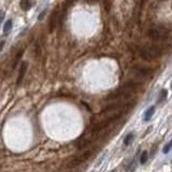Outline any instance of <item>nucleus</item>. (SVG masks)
I'll return each instance as SVG.
<instances>
[{
    "label": "nucleus",
    "instance_id": "1",
    "mask_svg": "<svg viewBox=\"0 0 172 172\" xmlns=\"http://www.w3.org/2000/svg\"><path fill=\"white\" fill-rule=\"evenodd\" d=\"M162 55V51L157 46H144L140 49V56L145 60H153Z\"/></svg>",
    "mask_w": 172,
    "mask_h": 172
},
{
    "label": "nucleus",
    "instance_id": "2",
    "mask_svg": "<svg viewBox=\"0 0 172 172\" xmlns=\"http://www.w3.org/2000/svg\"><path fill=\"white\" fill-rule=\"evenodd\" d=\"M148 38L152 40H166L168 38V32L166 29H164L162 27H154V28H150L148 31Z\"/></svg>",
    "mask_w": 172,
    "mask_h": 172
},
{
    "label": "nucleus",
    "instance_id": "3",
    "mask_svg": "<svg viewBox=\"0 0 172 172\" xmlns=\"http://www.w3.org/2000/svg\"><path fill=\"white\" fill-rule=\"evenodd\" d=\"M91 154H93V152H91V151L84 152V153H83V154H81L80 156H77V157L73 158V159H72V160L70 162V164H69V167L73 168V167H77V166L81 165V164L85 162L86 160H88V158L91 157Z\"/></svg>",
    "mask_w": 172,
    "mask_h": 172
},
{
    "label": "nucleus",
    "instance_id": "4",
    "mask_svg": "<svg viewBox=\"0 0 172 172\" xmlns=\"http://www.w3.org/2000/svg\"><path fill=\"white\" fill-rule=\"evenodd\" d=\"M60 17H59V12L58 11H54L49 17V31H53L54 29L57 27V24L59 22Z\"/></svg>",
    "mask_w": 172,
    "mask_h": 172
},
{
    "label": "nucleus",
    "instance_id": "5",
    "mask_svg": "<svg viewBox=\"0 0 172 172\" xmlns=\"http://www.w3.org/2000/svg\"><path fill=\"white\" fill-rule=\"evenodd\" d=\"M134 71L138 74V75H140V77H150V75L152 74L151 69L148 67H145V66H134Z\"/></svg>",
    "mask_w": 172,
    "mask_h": 172
},
{
    "label": "nucleus",
    "instance_id": "6",
    "mask_svg": "<svg viewBox=\"0 0 172 172\" xmlns=\"http://www.w3.org/2000/svg\"><path fill=\"white\" fill-rule=\"evenodd\" d=\"M27 69H28V63H26V61H23L21 65V67H19V72H18V77H17V81H16V83H17V85H19L23 82V80H24V77L25 74H26V71H27Z\"/></svg>",
    "mask_w": 172,
    "mask_h": 172
},
{
    "label": "nucleus",
    "instance_id": "7",
    "mask_svg": "<svg viewBox=\"0 0 172 172\" xmlns=\"http://www.w3.org/2000/svg\"><path fill=\"white\" fill-rule=\"evenodd\" d=\"M154 113H155V107L148 108V109L146 110L145 114H144V120H145V122H148V120L152 118V116L154 115Z\"/></svg>",
    "mask_w": 172,
    "mask_h": 172
},
{
    "label": "nucleus",
    "instance_id": "8",
    "mask_svg": "<svg viewBox=\"0 0 172 172\" xmlns=\"http://www.w3.org/2000/svg\"><path fill=\"white\" fill-rule=\"evenodd\" d=\"M19 6L23 11H28L31 8V2H30V0H22Z\"/></svg>",
    "mask_w": 172,
    "mask_h": 172
},
{
    "label": "nucleus",
    "instance_id": "9",
    "mask_svg": "<svg viewBox=\"0 0 172 172\" xmlns=\"http://www.w3.org/2000/svg\"><path fill=\"white\" fill-rule=\"evenodd\" d=\"M23 53H24V49H22L21 51H19V52L16 54V56H15L14 60H13V66H12V68H13V69H14V68L18 65V63H19V60H21L22 56H23Z\"/></svg>",
    "mask_w": 172,
    "mask_h": 172
},
{
    "label": "nucleus",
    "instance_id": "10",
    "mask_svg": "<svg viewBox=\"0 0 172 172\" xmlns=\"http://www.w3.org/2000/svg\"><path fill=\"white\" fill-rule=\"evenodd\" d=\"M132 140H134V134H132V132H130V134H127L126 138L124 139V144H125V145H129Z\"/></svg>",
    "mask_w": 172,
    "mask_h": 172
},
{
    "label": "nucleus",
    "instance_id": "11",
    "mask_svg": "<svg viewBox=\"0 0 172 172\" xmlns=\"http://www.w3.org/2000/svg\"><path fill=\"white\" fill-rule=\"evenodd\" d=\"M136 168H137V164H136V162H134V160H132V162H130L129 165L127 166L126 172H134V170H136Z\"/></svg>",
    "mask_w": 172,
    "mask_h": 172
},
{
    "label": "nucleus",
    "instance_id": "12",
    "mask_svg": "<svg viewBox=\"0 0 172 172\" xmlns=\"http://www.w3.org/2000/svg\"><path fill=\"white\" fill-rule=\"evenodd\" d=\"M148 152L146 151H143V153L141 154L140 156V162L142 164V165H144L145 162H148Z\"/></svg>",
    "mask_w": 172,
    "mask_h": 172
},
{
    "label": "nucleus",
    "instance_id": "13",
    "mask_svg": "<svg viewBox=\"0 0 172 172\" xmlns=\"http://www.w3.org/2000/svg\"><path fill=\"white\" fill-rule=\"evenodd\" d=\"M11 28H12V21L9 19V21H8L3 26V32L4 33H8V32L11 30Z\"/></svg>",
    "mask_w": 172,
    "mask_h": 172
},
{
    "label": "nucleus",
    "instance_id": "14",
    "mask_svg": "<svg viewBox=\"0 0 172 172\" xmlns=\"http://www.w3.org/2000/svg\"><path fill=\"white\" fill-rule=\"evenodd\" d=\"M167 91L166 89H162V91H160V94H159V98H158V102H162L164 100H165L166 98H167Z\"/></svg>",
    "mask_w": 172,
    "mask_h": 172
},
{
    "label": "nucleus",
    "instance_id": "15",
    "mask_svg": "<svg viewBox=\"0 0 172 172\" xmlns=\"http://www.w3.org/2000/svg\"><path fill=\"white\" fill-rule=\"evenodd\" d=\"M172 148V141H170L168 144H166L165 148H164V150H162V151H164V153H165V154H167V153L170 151V148Z\"/></svg>",
    "mask_w": 172,
    "mask_h": 172
},
{
    "label": "nucleus",
    "instance_id": "16",
    "mask_svg": "<svg viewBox=\"0 0 172 172\" xmlns=\"http://www.w3.org/2000/svg\"><path fill=\"white\" fill-rule=\"evenodd\" d=\"M4 41H1V42H0V52H1V49H3V46H4Z\"/></svg>",
    "mask_w": 172,
    "mask_h": 172
},
{
    "label": "nucleus",
    "instance_id": "17",
    "mask_svg": "<svg viewBox=\"0 0 172 172\" xmlns=\"http://www.w3.org/2000/svg\"><path fill=\"white\" fill-rule=\"evenodd\" d=\"M3 17H4V13H3V12H1V13H0V23L2 22V19H3Z\"/></svg>",
    "mask_w": 172,
    "mask_h": 172
},
{
    "label": "nucleus",
    "instance_id": "18",
    "mask_svg": "<svg viewBox=\"0 0 172 172\" xmlns=\"http://www.w3.org/2000/svg\"><path fill=\"white\" fill-rule=\"evenodd\" d=\"M44 14H45V10L43 11L42 13H41V15H40V16H39V19H40V21H41V19H42V17H43V16H44Z\"/></svg>",
    "mask_w": 172,
    "mask_h": 172
},
{
    "label": "nucleus",
    "instance_id": "19",
    "mask_svg": "<svg viewBox=\"0 0 172 172\" xmlns=\"http://www.w3.org/2000/svg\"><path fill=\"white\" fill-rule=\"evenodd\" d=\"M171 88H172V84H171Z\"/></svg>",
    "mask_w": 172,
    "mask_h": 172
}]
</instances>
